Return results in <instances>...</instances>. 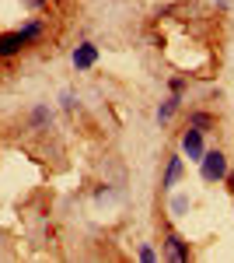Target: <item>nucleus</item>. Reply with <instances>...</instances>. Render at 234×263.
Segmentation results:
<instances>
[{
    "mask_svg": "<svg viewBox=\"0 0 234 263\" xmlns=\"http://www.w3.org/2000/svg\"><path fill=\"white\" fill-rule=\"evenodd\" d=\"M199 168H203V179L206 182H220L227 176V155L224 151H203Z\"/></svg>",
    "mask_w": 234,
    "mask_h": 263,
    "instance_id": "f257e3e1",
    "label": "nucleus"
},
{
    "mask_svg": "<svg viewBox=\"0 0 234 263\" xmlns=\"http://www.w3.org/2000/svg\"><path fill=\"white\" fill-rule=\"evenodd\" d=\"M164 256L172 263H185L189 260V246L182 242L178 235H168V239H164Z\"/></svg>",
    "mask_w": 234,
    "mask_h": 263,
    "instance_id": "39448f33",
    "label": "nucleus"
},
{
    "mask_svg": "<svg viewBox=\"0 0 234 263\" xmlns=\"http://www.w3.org/2000/svg\"><path fill=\"white\" fill-rule=\"evenodd\" d=\"M178 102H182V95H172V99H168V102H164V105H161V109H157V120H161V123H168V120H172V116H175Z\"/></svg>",
    "mask_w": 234,
    "mask_h": 263,
    "instance_id": "6e6552de",
    "label": "nucleus"
},
{
    "mask_svg": "<svg viewBox=\"0 0 234 263\" xmlns=\"http://www.w3.org/2000/svg\"><path fill=\"white\" fill-rule=\"evenodd\" d=\"M178 179H182V158H178V155H172V158H168V168H164V179H161V190L178 186Z\"/></svg>",
    "mask_w": 234,
    "mask_h": 263,
    "instance_id": "423d86ee",
    "label": "nucleus"
},
{
    "mask_svg": "<svg viewBox=\"0 0 234 263\" xmlns=\"http://www.w3.org/2000/svg\"><path fill=\"white\" fill-rule=\"evenodd\" d=\"M18 32L25 35V42L32 46V42H39L42 35H46V25H42V21H28V25H25V28H18Z\"/></svg>",
    "mask_w": 234,
    "mask_h": 263,
    "instance_id": "0eeeda50",
    "label": "nucleus"
},
{
    "mask_svg": "<svg viewBox=\"0 0 234 263\" xmlns=\"http://www.w3.org/2000/svg\"><path fill=\"white\" fill-rule=\"evenodd\" d=\"M70 60H74V67H77V70H91V67H95V60H98V46L80 42L77 49H74V57H70Z\"/></svg>",
    "mask_w": 234,
    "mask_h": 263,
    "instance_id": "20e7f679",
    "label": "nucleus"
},
{
    "mask_svg": "<svg viewBox=\"0 0 234 263\" xmlns=\"http://www.w3.org/2000/svg\"><path fill=\"white\" fill-rule=\"evenodd\" d=\"M182 151H185L193 162H199V158H203V130L189 126V130L182 134Z\"/></svg>",
    "mask_w": 234,
    "mask_h": 263,
    "instance_id": "7ed1b4c3",
    "label": "nucleus"
},
{
    "mask_svg": "<svg viewBox=\"0 0 234 263\" xmlns=\"http://www.w3.org/2000/svg\"><path fill=\"white\" fill-rule=\"evenodd\" d=\"M185 207H189V200H185V197H175V200H172V211H175V214H182Z\"/></svg>",
    "mask_w": 234,
    "mask_h": 263,
    "instance_id": "f8f14e48",
    "label": "nucleus"
},
{
    "mask_svg": "<svg viewBox=\"0 0 234 263\" xmlns=\"http://www.w3.org/2000/svg\"><path fill=\"white\" fill-rule=\"evenodd\" d=\"M21 4H25L28 11H39V7H46V0H21Z\"/></svg>",
    "mask_w": 234,
    "mask_h": 263,
    "instance_id": "ddd939ff",
    "label": "nucleus"
},
{
    "mask_svg": "<svg viewBox=\"0 0 234 263\" xmlns=\"http://www.w3.org/2000/svg\"><path fill=\"white\" fill-rule=\"evenodd\" d=\"M46 123H49V109H46V105H35V109H32V126L39 130Z\"/></svg>",
    "mask_w": 234,
    "mask_h": 263,
    "instance_id": "9d476101",
    "label": "nucleus"
},
{
    "mask_svg": "<svg viewBox=\"0 0 234 263\" xmlns=\"http://www.w3.org/2000/svg\"><path fill=\"white\" fill-rule=\"evenodd\" d=\"M182 88H185V81H182V78H175V81H172V91H175V95H182Z\"/></svg>",
    "mask_w": 234,
    "mask_h": 263,
    "instance_id": "4468645a",
    "label": "nucleus"
},
{
    "mask_svg": "<svg viewBox=\"0 0 234 263\" xmlns=\"http://www.w3.org/2000/svg\"><path fill=\"white\" fill-rule=\"evenodd\" d=\"M189 126H196V130L206 134V130L214 126V116H210V112H193V116H189Z\"/></svg>",
    "mask_w": 234,
    "mask_h": 263,
    "instance_id": "1a4fd4ad",
    "label": "nucleus"
},
{
    "mask_svg": "<svg viewBox=\"0 0 234 263\" xmlns=\"http://www.w3.org/2000/svg\"><path fill=\"white\" fill-rule=\"evenodd\" d=\"M25 46H28V42H25V35H21V32H4V35H0V60L18 57Z\"/></svg>",
    "mask_w": 234,
    "mask_h": 263,
    "instance_id": "f03ea898",
    "label": "nucleus"
},
{
    "mask_svg": "<svg viewBox=\"0 0 234 263\" xmlns=\"http://www.w3.org/2000/svg\"><path fill=\"white\" fill-rule=\"evenodd\" d=\"M140 260H143V263H154V260H157V253L151 249V246H140Z\"/></svg>",
    "mask_w": 234,
    "mask_h": 263,
    "instance_id": "9b49d317",
    "label": "nucleus"
}]
</instances>
